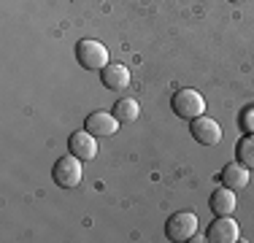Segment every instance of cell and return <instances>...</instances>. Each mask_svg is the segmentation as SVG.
Segmentation results:
<instances>
[{
    "instance_id": "cell-1",
    "label": "cell",
    "mask_w": 254,
    "mask_h": 243,
    "mask_svg": "<svg viewBox=\"0 0 254 243\" xmlns=\"http://www.w3.org/2000/svg\"><path fill=\"white\" fill-rule=\"evenodd\" d=\"M171 108H173V114H176L179 119L192 122V119H197V117L205 114V100H203V95L197 92V89L187 87V89H179V92L173 95Z\"/></svg>"
},
{
    "instance_id": "cell-2",
    "label": "cell",
    "mask_w": 254,
    "mask_h": 243,
    "mask_svg": "<svg viewBox=\"0 0 254 243\" xmlns=\"http://www.w3.org/2000/svg\"><path fill=\"white\" fill-rule=\"evenodd\" d=\"M52 179L57 186L63 189H73V186L81 184L84 179V168H81V160L76 154H65L54 162V170H52Z\"/></svg>"
},
{
    "instance_id": "cell-3",
    "label": "cell",
    "mask_w": 254,
    "mask_h": 243,
    "mask_svg": "<svg viewBox=\"0 0 254 243\" xmlns=\"http://www.w3.org/2000/svg\"><path fill=\"white\" fill-rule=\"evenodd\" d=\"M165 235H168V241H173V243L192 241L197 235L195 211H179V214H173L171 219H168V224H165Z\"/></svg>"
},
{
    "instance_id": "cell-4",
    "label": "cell",
    "mask_w": 254,
    "mask_h": 243,
    "mask_svg": "<svg viewBox=\"0 0 254 243\" xmlns=\"http://www.w3.org/2000/svg\"><path fill=\"white\" fill-rule=\"evenodd\" d=\"M76 60L87 70H103L108 65V49L95 38H84L76 44Z\"/></svg>"
},
{
    "instance_id": "cell-5",
    "label": "cell",
    "mask_w": 254,
    "mask_h": 243,
    "mask_svg": "<svg viewBox=\"0 0 254 243\" xmlns=\"http://www.w3.org/2000/svg\"><path fill=\"white\" fill-rule=\"evenodd\" d=\"M241 238V227L233 216H216L211 222L208 233H205V241L211 243H235Z\"/></svg>"
},
{
    "instance_id": "cell-6",
    "label": "cell",
    "mask_w": 254,
    "mask_h": 243,
    "mask_svg": "<svg viewBox=\"0 0 254 243\" xmlns=\"http://www.w3.org/2000/svg\"><path fill=\"white\" fill-rule=\"evenodd\" d=\"M68 151L76 154L81 162H89V160L98 157V138L89 130H76V132H70V138H68Z\"/></svg>"
},
{
    "instance_id": "cell-7",
    "label": "cell",
    "mask_w": 254,
    "mask_h": 243,
    "mask_svg": "<svg viewBox=\"0 0 254 243\" xmlns=\"http://www.w3.org/2000/svg\"><path fill=\"white\" fill-rule=\"evenodd\" d=\"M192 138H195L197 143H203V146H216L222 141V127H219V122L216 119H211V117H197V119H192Z\"/></svg>"
},
{
    "instance_id": "cell-8",
    "label": "cell",
    "mask_w": 254,
    "mask_h": 243,
    "mask_svg": "<svg viewBox=\"0 0 254 243\" xmlns=\"http://www.w3.org/2000/svg\"><path fill=\"white\" fill-rule=\"evenodd\" d=\"M119 122L114 114H108V111H95V114H89L87 119H84V130H89L95 138H108V135H114V132L119 130Z\"/></svg>"
},
{
    "instance_id": "cell-9",
    "label": "cell",
    "mask_w": 254,
    "mask_h": 243,
    "mask_svg": "<svg viewBox=\"0 0 254 243\" xmlns=\"http://www.w3.org/2000/svg\"><path fill=\"white\" fill-rule=\"evenodd\" d=\"M219 176H222V184L230 186V189H235V192L246 189V186H249V181H252L249 168L241 165V162H227V165L222 168Z\"/></svg>"
},
{
    "instance_id": "cell-10",
    "label": "cell",
    "mask_w": 254,
    "mask_h": 243,
    "mask_svg": "<svg viewBox=\"0 0 254 243\" xmlns=\"http://www.w3.org/2000/svg\"><path fill=\"white\" fill-rule=\"evenodd\" d=\"M211 211H214L216 216H233L235 205H238V197H235V189H230V186L222 184L219 189L211 192V200H208Z\"/></svg>"
},
{
    "instance_id": "cell-11",
    "label": "cell",
    "mask_w": 254,
    "mask_h": 243,
    "mask_svg": "<svg viewBox=\"0 0 254 243\" xmlns=\"http://www.w3.org/2000/svg\"><path fill=\"white\" fill-rule=\"evenodd\" d=\"M100 78H103V87H108L111 92H122V89H127V84H130V70L125 65L108 62L100 70Z\"/></svg>"
},
{
    "instance_id": "cell-12",
    "label": "cell",
    "mask_w": 254,
    "mask_h": 243,
    "mask_svg": "<svg viewBox=\"0 0 254 243\" xmlns=\"http://www.w3.org/2000/svg\"><path fill=\"white\" fill-rule=\"evenodd\" d=\"M111 114L122 122V124H130V122H135L141 117V106H138L135 97H122V100H117V106H114Z\"/></svg>"
},
{
    "instance_id": "cell-13",
    "label": "cell",
    "mask_w": 254,
    "mask_h": 243,
    "mask_svg": "<svg viewBox=\"0 0 254 243\" xmlns=\"http://www.w3.org/2000/svg\"><path fill=\"white\" fill-rule=\"evenodd\" d=\"M238 162L254 170V132H249V135H244L238 141Z\"/></svg>"
},
{
    "instance_id": "cell-14",
    "label": "cell",
    "mask_w": 254,
    "mask_h": 243,
    "mask_svg": "<svg viewBox=\"0 0 254 243\" xmlns=\"http://www.w3.org/2000/svg\"><path fill=\"white\" fill-rule=\"evenodd\" d=\"M233 3H241V0H233Z\"/></svg>"
}]
</instances>
